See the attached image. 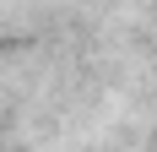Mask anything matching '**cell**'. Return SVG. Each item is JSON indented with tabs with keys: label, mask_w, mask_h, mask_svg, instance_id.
I'll return each mask as SVG.
<instances>
[]
</instances>
